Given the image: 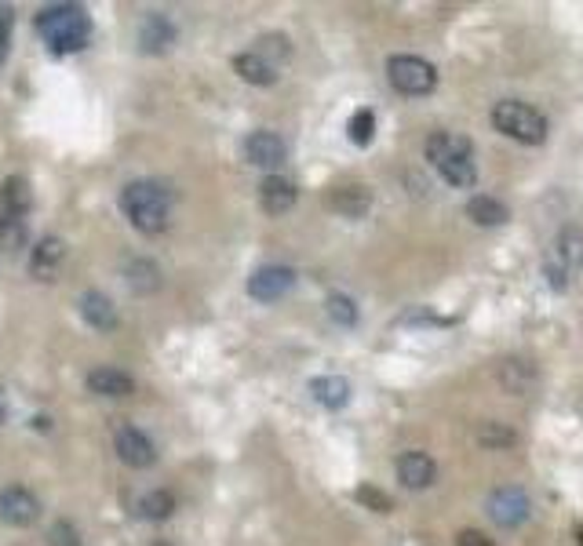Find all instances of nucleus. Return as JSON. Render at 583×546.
<instances>
[{
	"instance_id": "nucleus-7",
	"label": "nucleus",
	"mask_w": 583,
	"mask_h": 546,
	"mask_svg": "<svg viewBox=\"0 0 583 546\" xmlns=\"http://www.w3.org/2000/svg\"><path fill=\"white\" fill-rule=\"evenodd\" d=\"M529 496L522 492V488H514V485H504V488H496L493 496H489V518L496 521V525H504V529H518V525H525L529 521Z\"/></svg>"
},
{
	"instance_id": "nucleus-17",
	"label": "nucleus",
	"mask_w": 583,
	"mask_h": 546,
	"mask_svg": "<svg viewBox=\"0 0 583 546\" xmlns=\"http://www.w3.org/2000/svg\"><path fill=\"white\" fill-rule=\"evenodd\" d=\"M234 73L256 88H270L278 84V66L270 58H263L260 51H245V55H234Z\"/></svg>"
},
{
	"instance_id": "nucleus-29",
	"label": "nucleus",
	"mask_w": 583,
	"mask_h": 546,
	"mask_svg": "<svg viewBox=\"0 0 583 546\" xmlns=\"http://www.w3.org/2000/svg\"><path fill=\"white\" fill-rule=\"evenodd\" d=\"M372 135H376V113H372V110H357V113L350 117V124H346V139H350L354 146H368Z\"/></svg>"
},
{
	"instance_id": "nucleus-25",
	"label": "nucleus",
	"mask_w": 583,
	"mask_h": 546,
	"mask_svg": "<svg viewBox=\"0 0 583 546\" xmlns=\"http://www.w3.org/2000/svg\"><path fill=\"white\" fill-rule=\"evenodd\" d=\"M533 379H536V372H533V364H525V361H504V364H500V383H504L511 394H525V390L533 386Z\"/></svg>"
},
{
	"instance_id": "nucleus-27",
	"label": "nucleus",
	"mask_w": 583,
	"mask_h": 546,
	"mask_svg": "<svg viewBox=\"0 0 583 546\" xmlns=\"http://www.w3.org/2000/svg\"><path fill=\"white\" fill-rule=\"evenodd\" d=\"M26 241H29V226H26V219H22V215H7V212H0V248H4V252H18Z\"/></svg>"
},
{
	"instance_id": "nucleus-10",
	"label": "nucleus",
	"mask_w": 583,
	"mask_h": 546,
	"mask_svg": "<svg viewBox=\"0 0 583 546\" xmlns=\"http://www.w3.org/2000/svg\"><path fill=\"white\" fill-rule=\"evenodd\" d=\"M285 157H289V146H285V139L278 131H263L260 128V131H252L245 139V161L256 164V168H281Z\"/></svg>"
},
{
	"instance_id": "nucleus-23",
	"label": "nucleus",
	"mask_w": 583,
	"mask_h": 546,
	"mask_svg": "<svg viewBox=\"0 0 583 546\" xmlns=\"http://www.w3.org/2000/svg\"><path fill=\"white\" fill-rule=\"evenodd\" d=\"M555 256L573 270H583V230L577 226H566L562 234H558V241H555Z\"/></svg>"
},
{
	"instance_id": "nucleus-13",
	"label": "nucleus",
	"mask_w": 583,
	"mask_h": 546,
	"mask_svg": "<svg viewBox=\"0 0 583 546\" xmlns=\"http://www.w3.org/2000/svg\"><path fill=\"white\" fill-rule=\"evenodd\" d=\"M175 26H172V18L168 15H161V11H154V15H146L143 22H139V47L143 51H150V55H161V51H168L172 44H175Z\"/></svg>"
},
{
	"instance_id": "nucleus-8",
	"label": "nucleus",
	"mask_w": 583,
	"mask_h": 546,
	"mask_svg": "<svg viewBox=\"0 0 583 546\" xmlns=\"http://www.w3.org/2000/svg\"><path fill=\"white\" fill-rule=\"evenodd\" d=\"M0 518L15 529H26L40 518V499L22 485H7V488H0Z\"/></svg>"
},
{
	"instance_id": "nucleus-9",
	"label": "nucleus",
	"mask_w": 583,
	"mask_h": 546,
	"mask_svg": "<svg viewBox=\"0 0 583 546\" xmlns=\"http://www.w3.org/2000/svg\"><path fill=\"white\" fill-rule=\"evenodd\" d=\"M292 284H295V270L281 267V263H270V267H260L249 277V295L260 299V302H278L281 295H289Z\"/></svg>"
},
{
	"instance_id": "nucleus-3",
	"label": "nucleus",
	"mask_w": 583,
	"mask_h": 546,
	"mask_svg": "<svg viewBox=\"0 0 583 546\" xmlns=\"http://www.w3.org/2000/svg\"><path fill=\"white\" fill-rule=\"evenodd\" d=\"M37 33L55 55L80 51L91 37V18L80 4H51L37 15Z\"/></svg>"
},
{
	"instance_id": "nucleus-18",
	"label": "nucleus",
	"mask_w": 583,
	"mask_h": 546,
	"mask_svg": "<svg viewBox=\"0 0 583 546\" xmlns=\"http://www.w3.org/2000/svg\"><path fill=\"white\" fill-rule=\"evenodd\" d=\"M324 201H328V208H332L335 215H343V219H361V215L372 208V194H368L365 186H335Z\"/></svg>"
},
{
	"instance_id": "nucleus-6",
	"label": "nucleus",
	"mask_w": 583,
	"mask_h": 546,
	"mask_svg": "<svg viewBox=\"0 0 583 546\" xmlns=\"http://www.w3.org/2000/svg\"><path fill=\"white\" fill-rule=\"evenodd\" d=\"M113 452H117V459H121L124 467H132V470H146V467L157 463V445H154V437L143 434V430L132 426V423H121V426L113 430Z\"/></svg>"
},
{
	"instance_id": "nucleus-32",
	"label": "nucleus",
	"mask_w": 583,
	"mask_h": 546,
	"mask_svg": "<svg viewBox=\"0 0 583 546\" xmlns=\"http://www.w3.org/2000/svg\"><path fill=\"white\" fill-rule=\"evenodd\" d=\"M260 44H263V47H260V55H263V58H267L270 51H274L278 58H289V51H292L289 40H285L281 33H274V37H260Z\"/></svg>"
},
{
	"instance_id": "nucleus-4",
	"label": "nucleus",
	"mask_w": 583,
	"mask_h": 546,
	"mask_svg": "<svg viewBox=\"0 0 583 546\" xmlns=\"http://www.w3.org/2000/svg\"><path fill=\"white\" fill-rule=\"evenodd\" d=\"M493 128L514 142H525V146H540L547 139V117L518 99H504L493 106Z\"/></svg>"
},
{
	"instance_id": "nucleus-37",
	"label": "nucleus",
	"mask_w": 583,
	"mask_h": 546,
	"mask_svg": "<svg viewBox=\"0 0 583 546\" xmlns=\"http://www.w3.org/2000/svg\"><path fill=\"white\" fill-rule=\"evenodd\" d=\"M577 543L583 546V525H580V529H577Z\"/></svg>"
},
{
	"instance_id": "nucleus-12",
	"label": "nucleus",
	"mask_w": 583,
	"mask_h": 546,
	"mask_svg": "<svg viewBox=\"0 0 583 546\" xmlns=\"http://www.w3.org/2000/svg\"><path fill=\"white\" fill-rule=\"evenodd\" d=\"M84 386H88L95 397H132V394H135V379H132L124 368H110V364L91 368L88 379H84Z\"/></svg>"
},
{
	"instance_id": "nucleus-14",
	"label": "nucleus",
	"mask_w": 583,
	"mask_h": 546,
	"mask_svg": "<svg viewBox=\"0 0 583 546\" xmlns=\"http://www.w3.org/2000/svg\"><path fill=\"white\" fill-rule=\"evenodd\" d=\"M62 263H66V245L58 237H40L37 248H33V256H29V273L37 280H55L58 270H62Z\"/></svg>"
},
{
	"instance_id": "nucleus-15",
	"label": "nucleus",
	"mask_w": 583,
	"mask_h": 546,
	"mask_svg": "<svg viewBox=\"0 0 583 546\" xmlns=\"http://www.w3.org/2000/svg\"><path fill=\"white\" fill-rule=\"evenodd\" d=\"M295 197H299V190H295V183L285 179V175H267L263 186H260V205H263L267 215H285V212H292Z\"/></svg>"
},
{
	"instance_id": "nucleus-26",
	"label": "nucleus",
	"mask_w": 583,
	"mask_h": 546,
	"mask_svg": "<svg viewBox=\"0 0 583 546\" xmlns=\"http://www.w3.org/2000/svg\"><path fill=\"white\" fill-rule=\"evenodd\" d=\"M474 441L482 445V448H514L518 445V434L511 430V426H504V423H482L478 430H474Z\"/></svg>"
},
{
	"instance_id": "nucleus-38",
	"label": "nucleus",
	"mask_w": 583,
	"mask_h": 546,
	"mask_svg": "<svg viewBox=\"0 0 583 546\" xmlns=\"http://www.w3.org/2000/svg\"><path fill=\"white\" fill-rule=\"evenodd\" d=\"M154 546H175V543H168V540H157Z\"/></svg>"
},
{
	"instance_id": "nucleus-24",
	"label": "nucleus",
	"mask_w": 583,
	"mask_h": 546,
	"mask_svg": "<svg viewBox=\"0 0 583 546\" xmlns=\"http://www.w3.org/2000/svg\"><path fill=\"white\" fill-rule=\"evenodd\" d=\"M124 277H128L132 291H139V295L161 288V270H157V263H150V259H132L128 270H124Z\"/></svg>"
},
{
	"instance_id": "nucleus-28",
	"label": "nucleus",
	"mask_w": 583,
	"mask_h": 546,
	"mask_svg": "<svg viewBox=\"0 0 583 546\" xmlns=\"http://www.w3.org/2000/svg\"><path fill=\"white\" fill-rule=\"evenodd\" d=\"M324 310H328V317L335 320V324H343V328H354L357 324V302L350 299V295H343V291H335V295H328L324 299Z\"/></svg>"
},
{
	"instance_id": "nucleus-35",
	"label": "nucleus",
	"mask_w": 583,
	"mask_h": 546,
	"mask_svg": "<svg viewBox=\"0 0 583 546\" xmlns=\"http://www.w3.org/2000/svg\"><path fill=\"white\" fill-rule=\"evenodd\" d=\"M7 415H11V404H7V394L0 390V426L7 423Z\"/></svg>"
},
{
	"instance_id": "nucleus-21",
	"label": "nucleus",
	"mask_w": 583,
	"mask_h": 546,
	"mask_svg": "<svg viewBox=\"0 0 583 546\" xmlns=\"http://www.w3.org/2000/svg\"><path fill=\"white\" fill-rule=\"evenodd\" d=\"M467 219L478 223V226H504V223L511 219V212H507L504 201H496V197H489V194H474V197L467 201Z\"/></svg>"
},
{
	"instance_id": "nucleus-34",
	"label": "nucleus",
	"mask_w": 583,
	"mask_h": 546,
	"mask_svg": "<svg viewBox=\"0 0 583 546\" xmlns=\"http://www.w3.org/2000/svg\"><path fill=\"white\" fill-rule=\"evenodd\" d=\"M456 546H493V540H485L482 532H460V540H456Z\"/></svg>"
},
{
	"instance_id": "nucleus-1",
	"label": "nucleus",
	"mask_w": 583,
	"mask_h": 546,
	"mask_svg": "<svg viewBox=\"0 0 583 546\" xmlns=\"http://www.w3.org/2000/svg\"><path fill=\"white\" fill-rule=\"evenodd\" d=\"M121 212L139 234H161L172 219V190L161 179H132L121 190Z\"/></svg>"
},
{
	"instance_id": "nucleus-31",
	"label": "nucleus",
	"mask_w": 583,
	"mask_h": 546,
	"mask_svg": "<svg viewBox=\"0 0 583 546\" xmlns=\"http://www.w3.org/2000/svg\"><path fill=\"white\" fill-rule=\"evenodd\" d=\"M48 546H80V532L69 521H55L48 529Z\"/></svg>"
},
{
	"instance_id": "nucleus-19",
	"label": "nucleus",
	"mask_w": 583,
	"mask_h": 546,
	"mask_svg": "<svg viewBox=\"0 0 583 546\" xmlns=\"http://www.w3.org/2000/svg\"><path fill=\"white\" fill-rule=\"evenodd\" d=\"M310 394H313V401H317L321 408H328V412L350 404V383H346L343 375H317V379H310Z\"/></svg>"
},
{
	"instance_id": "nucleus-5",
	"label": "nucleus",
	"mask_w": 583,
	"mask_h": 546,
	"mask_svg": "<svg viewBox=\"0 0 583 546\" xmlns=\"http://www.w3.org/2000/svg\"><path fill=\"white\" fill-rule=\"evenodd\" d=\"M387 80H390L401 95H412V99L430 95V91L438 88L434 66H430L427 58H419V55H390V58H387Z\"/></svg>"
},
{
	"instance_id": "nucleus-36",
	"label": "nucleus",
	"mask_w": 583,
	"mask_h": 546,
	"mask_svg": "<svg viewBox=\"0 0 583 546\" xmlns=\"http://www.w3.org/2000/svg\"><path fill=\"white\" fill-rule=\"evenodd\" d=\"M7 51H11V44H4V40H0V66L7 62Z\"/></svg>"
},
{
	"instance_id": "nucleus-33",
	"label": "nucleus",
	"mask_w": 583,
	"mask_h": 546,
	"mask_svg": "<svg viewBox=\"0 0 583 546\" xmlns=\"http://www.w3.org/2000/svg\"><path fill=\"white\" fill-rule=\"evenodd\" d=\"M11 29H15V7L0 4V40L4 44H11Z\"/></svg>"
},
{
	"instance_id": "nucleus-2",
	"label": "nucleus",
	"mask_w": 583,
	"mask_h": 546,
	"mask_svg": "<svg viewBox=\"0 0 583 546\" xmlns=\"http://www.w3.org/2000/svg\"><path fill=\"white\" fill-rule=\"evenodd\" d=\"M427 161L434 164V172L456 186V190H471L478 183V161H474V146L467 135H456V131H434L423 146Z\"/></svg>"
},
{
	"instance_id": "nucleus-16",
	"label": "nucleus",
	"mask_w": 583,
	"mask_h": 546,
	"mask_svg": "<svg viewBox=\"0 0 583 546\" xmlns=\"http://www.w3.org/2000/svg\"><path fill=\"white\" fill-rule=\"evenodd\" d=\"M80 317H84L91 328H99V331H113V328L121 324L117 306H113V299H110L106 291H84V295H80Z\"/></svg>"
},
{
	"instance_id": "nucleus-30",
	"label": "nucleus",
	"mask_w": 583,
	"mask_h": 546,
	"mask_svg": "<svg viewBox=\"0 0 583 546\" xmlns=\"http://www.w3.org/2000/svg\"><path fill=\"white\" fill-rule=\"evenodd\" d=\"M354 499H357L365 510H372V514H390V510H394V499H390L387 492H379L376 485H357V488H354Z\"/></svg>"
},
{
	"instance_id": "nucleus-20",
	"label": "nucleus",
	"mask_w": 583,
	"mask_h": 546,
	"mask_svg": "<svg viewBox=\"0 0 583 546\" xmlns=\"http://www.w3.org/2000/svg\"><path fill=\"white\" fill-rule=\"evenodd\" d=\"M33 208V186L26 175H7L0 183V212L7 215H26Z\"/></svg>"
},
{
	"instance_id": "nucleus-22",
	"label": "nucleus",
	"mask_w": 583,
	"mask_h": 546,
	"mask_svg": "<svg viewBox=\"0 0 583 546\" xmlns=\"http://www.w3.org/2000/svg\"><path fill=\"white\" fill-rule=\"evenodd\" d=\"M132 510H135L143 521H168V518L175 514V496L164 492V488H150V492H143V496L132 503Z\"/></svg>"
},
{
	"instance_id": "nucleus-11",
	"label": "nucleus",
	"mask_w": 583,
	"mask_h": 546,
	"mask_svg": "<svg viewBox=\"0 0 583 546\" xmlns=\"http://www.w3.org/2000/svg\"><path fill=\"white\" fill-rule=\"evenodd\" d=\"M438 478V463L427 456V452H401L398 456V481L412 492H423L430 488Z\"/></svg>"
}]
</instances>
